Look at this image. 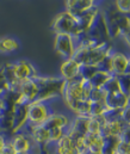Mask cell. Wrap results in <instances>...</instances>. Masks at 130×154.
I'll use <instances>...</instances> for the list:
<instances>
[{
	"label": "cell",
	"mask_w": 130,
	"mask_h": 154,
	"mask_svg": "<svg viewBox=\"0 0 130 154\" xmlns=\"http://www.w3.org/2000/svg\"><path fill=\"white\" fill-rule=\"evenodd\" d=\"M93 86L91 81L80 78L72 81H66L62 92V102L66 110L72 114L79 102L89 100V94Z\"/></svg>",
	"instance_id": "obj_1"
},
{
	"label": "cell",
	"mask_w": 130,
	"mask_h": 154,
	"mask_svg": "<svg viewBox=\"0 0 130 154\" xmlns=\"http://www.w3.org/2000/svg\"><path fill=\"white\" fill-rule=\"evenodd\" d=\"M110 42H101L95 47H79L75 49L73 59L84 66H95L104 61V59L112 51Z\"/></svg>",
	"instance_id": "obj_2"
},
{
	"label": "cell",
	"mask_w": 130,
	"mask_h": 154,
	"mask_svg": "<svg viewBox=\"0 0 130 154\" xmlns=\"http://www.w3.org/2000/svg\"><path fill=\"white\" fill-rule=\"evenodd\" d=\"M62 102V99H54V100H35L28 105V123L25 127H40L44 125L48 118L53 114L59 112L56 109V104Z\"/></svg>",
	"instance_id": "obj_3"
},
{
	"label": "cell",
	"mask_w": 130,
	"mask_h": 154,
	"mask_svg": "<svg viewBox=\"0 0 130 154\" xmlns=\"http://www.w3.org/2000/svg\"><path fill=\"white\" fill-rule=\"evenodd\" d=\"M37 87L38 93L36 100H54V99H62V92L65 87V80L61 77H43L37 75L34 78Z\"/></svg>",
	"instance_id": "obj_4"
},
{
	"label": "cell",
	"mask_w": 130,
	"mask_h": 154,
	"mask_svg": "<svg viewBox=\"0 0 130 154\" xmlns=\"http://www.w3.org/2000/svg\"><path fill=\"white\" fill-rule=\"evenodd\" d=\"M77 28V17L68 11L60 12L51 24V31L55 35H74Z\"/></svg>",
	"instance_id": "obj_5"
},
{
	"label": "cell",
	"mask_w": 130,
	"mask_h": 154,
	"mask_svg": "<svg viewBox=\"0 0 130 154\" xmlns=\"http://www.w3.org/2000/svg\"><path fill=\"white\" fill-rule=\"evenodd\" d=\"M99 12H100L99 6L95 5L92 8H89L88 11L84 12L83 14L78 16L77 17V28H75L74 35L72 37L75 39L81 37V36H85L88 32V30L91 29V26L93 25V23L95 22Z\"/></svg>",
	"instance_id": "obj_6"
},
{
	"label": "cell",
	"mask_w": 130,
	"mask_h": 154,
	"mask_svg": "<svg viewBox=\"0 0 130 154\" xmlns=\"http://www.w3.org/2000/svg\"><path fill=\"white\" fill-rule=\"evenodd\" d=\"M54 49L63 59H72L75 54V43L71 35H55Z\"/></svg>",
	"instance_id": "obj_7"
},
{
	"label": "cell",
	"mask_w": 130,
	"mask_h": 154,
	"mask_svg": "<svg viewBox=\"0 0 130 154\" xmlns=\"http://www.w3.org/2000/svg\"><path fill=\"white\" fill-rule=\"evenodd\" d=\"M8 141L11 142V145L13 146V148L17 153H30L37 146L32 141L29 133H26L24 130L13 133L8 137Z\"/></svg>",
	"instance_id": "obj_8"
},
{
	"label": "cell",
	"mask_w": 130,
	"mask_h": 154,
	"mask_svg": "<svg viewBox=\"0 0 130 154\" xmlns=\"http://www.w3.org/2000/svg\"><path fill=\"white\" fill-rule=\"evenodd\" d=\"M86 36L92 39H95L98 42H109L110 39L109 30H107V25H106V22H105V18L101 11L99 12L95 22L88 30Z\"/></svg>",
	"instance_id": "obj_9"
},
{
	"label": "cell",
	"mask_w": 130,
	"mask_h": 154,
	"mask_svg": "<svg viewBox=\"0 0 130 154\" xmlns=\"http://www.w3.org/2000/svg\"><path fill=\"white\" fill-rule=\"evenodd\" d=\"M13 63V69L14 74L18 80H28V79H34L38 75L36 68L32 66L31 62L28 60H18Z\"/></svg>",
	"instance_id": "obj_10"
},
{
	"label": "cell",
	"mask_w": 130,
	"mask_h": 154,
	"mask_svg": "<svg viewBox=\"0 0 130 154\" xmlns=\"http://www.w3.org/2000/svg\"><path fill=\"white\" fill-rule=\"evenodd\" d=\"M125 127H127V124L122 119V117L113 118V119H106V123L101 128L100 135L103 137L112 136V137H118L119 139V136L122 135Z\"/></svg>",
	"instance_id": "obj_11"
},
{
	"label": "cell",
	"mask_w": 130,
	"mask_h": 154,
	"mask_svg": "<svg viewBox=\"0 0 130 154\" xmlns=\"http://www.w3.org/2000/svg\"><path fill=\"white\" fill-rule=\"evenodd\" d=\"M80 67L81 65L75 61L73 57L68 60H63L60 67V77L65 81H72L80 77Z\"/></svg>",
	"instance_id": "obj_12"
},
{
	"label": "cell",
	"mask_w": 130,
	"mask_h": 154,
	"mask_svg": "<svg viewBox=\"0 0 130 154\" xmlns=\"http://www.w3.org/2000/svg\"><path fill=\"white\" fill-rule=\"evenodd\" d=\"M129 55L123 51H111V74L115 77H121L125 73Z\"/></svg>",
	"instance_id": "obj_13"
},
{
	"label": "cell",
	"mask_w": 130,
	"mask_h": 154,
	"mask_svg": "<svg viewBox=\"0 0 130 154\" xmlns=\"http://www.w3.org/2000/svg\"><path fill=\"white\" fill-rule=\"evenodd\" d=\"M130 103V98L125 96L122 91L113 92V93H107L106 99H105V105L107 106L109 110H117V111H123L128 104Z\"/></svg>",
	"instance_id": "obj_14"
},
{
	"label": "cell",
	"mask_w": 130,
	"mask_h": 154,
	"mask_svg": "<svg viewBox=\"0 0 130 154\" xmlns=\"http://www.w3.org/2000/svg\"><path fill=\"white\" fill-rule=\"evenodd\" d=\"M74 116L72 115L71 112H62V111H59V112H55L48 118V121L45 122L44 127L50 129V128H61V129H65L67 131L72 119H73Z\"/></svg>",
	"instance_id": "obj_15"
},
{
	"label": "cell",
	"mask_w": 130,
	"mask_h": 154,
	"mask_svg": "<svg viewBox=\"0 0 130 154\" xmlns=\"http://www.w3.org/2000/svg\"><path fill=\"white\" fill-rule=\"evenodd\" d=\"M95 5L97 2H94L93 0H68L65 1V10L78 17Z\"/></svg>",
	"instance_id": "obj_16"
},
{
	"label": "cell",
	"mask_w": 130,
	"mask_h": 154,
	"mask_svg": "<svg viewBox=\"0 0 130 154\" xmlns=\"http://www.w3.org/2000/svg\"><path fill=\"white\" fill-rule=\"evenodd\" d=\"M23 130L26 131V133H29V135L31 136L32 141H34L37 146H43V145L50 143L49 129L45 128L44 125L32 127V128H28V127H25Z\"/></svg>",
	"instance_id": "obj_17"
},
{
	"label": "cell",
	"mask_w": 130,
	"mask_h": 154,
	"mask_svg": "<svg viewBox=\"0 0 130 154\" xmlns=\"http://www.w3.org/2000/svg\"><path fill=\"white\" fill-rule=\"evenodd\" d=\"M84 140H85V145L88 149V154H101L104 137L100 134L87 133L84 136Z\"/></svg>",
	"instance_id": "obj_18"
},
{
	"label": "cell",
	"mask_w": 130,
	"mask_h": 154,
	"mask_svg": "<svg viewBox=\"0 0 130 154\" xmlns=\"http://www.w3.org/2000/svg\"><path fill=\"white\" fill-rule=\"evenodd\" d=\"M54 154H77L74 143L68 134H65L56 143H54Z\"/></svg>",
	"instance_id": "obj_19"
},
{
	"label": "cell",
	"mask_w": 130,
	"mask_h": 154,
	"mask_svg": "<svg viewBox=\"0 0 130 154\" xmlns=\"http://www.w3.org/2000/svg\"><path fill=\"white\" fill-rule=\"evenodd\" d=\"M19 41L11 36L0 37V54H11L19 49Z\"/></svg>",
	"instance_id": "obj_20"
},
{
	"label": "cell",
	"mask_w": 130,
	"mask_h": 154,
	"mask_svg": "<svg viewBox=\"0 0 130 154\" xmlns=\"http://www.w3.org/2000/svg\"><path fill=\"white\" fill-rule=\"evenodd\" d=\"M106 123L105 116H97V117H88L87 121V131L91 134H100L101 128Z\"/></svg>",
	"instance_id": "obj_21"
},
{
	"label": "cell",
	"mask_w": 130,
	"mask_h": 154,
	"mask_svg": "<svg viewBox=\"0 0 130 154\" xmlns=\"http://www.w3.org/2000/svg\"><path fill=\"white\" fill-rule=\"evenodd\" d=\"M119 143L118 137H104L103 142V148H101V154H115L117 152V147Z\"/></svg>",
	"instance_id": "obj_22"
},
{
	"label": "cell",
	"mask_w": 130,
	"mask_h": 154,
	"mask_svg": "<svg viewBox=\"0 0 130 154\" xmlns=\"http://www.w3.org/2000/svg\"><path fill=\"white\" fill-rule=\"evenodd\" d=\"M113 77L111 73H107V72H103V71H98L94 77L92 78L89 81L92 84L93 87H103L111 78Z\"/></svg>",
	"instance_id": "obj_23"
},
{
	"label": "cell",
	"mask_w": 130,
	"mask_h": 154,
	"mask_svg": "<svg viewBox=\"0 0 130 154\" xmlns=\"http://www.w3.org/2000/svg\"><path fill=\"white\" fill-rule=\"evenodd\" d=\"M89 106H91V102L89 100H81L77 104L74 111L72 112V115L74 117H84L88 118L89 117Z\"/></svg>",
	"instance_id": "obj_24"
},
{
	"label": "cell",
	"mask_w": 130,
	"mask_h": 154,
	"mask_svg": "<svg viewBox=\"0 0 130 154\" xmlns=\"http://www.w3.org/2000/svg\"><path fill=\"white\" fill-rule=\"evenodd\" d=\"M91 102V100H89ZM109 111L107 106L105 105V103H95V102H91V106H89V117H97V116L105 115Z\"/></svg>",
	"instance_id": "obj_25"
},
{
	"label": "cell",
	"mask_w": 130,
	"mask_h": 154,
	"mask_svg": "<svg viewBox=\"0 0 130 154\" xmlns=\"http://www.w3.org/2000/svg\"><path fill=\"white\" fill-rule=\"evenodd\" d=\"M107 92L103 87H93L89 94V100L95 103H105Z\"/></svg>",
	"instance_id": "obj_26"
},
{
	"label": "cell",
	"mask_w": 130,
	"mask_h": 154,
	"mask_svg": "<svg viewBox=\"0 0 130 154\" xmlns=\"http://www.w3.org/2000/svg\"><path fill=\"white\" fill-rule=\"evenodd\" d=\"M98 71H99V68L95 67V66H84V65H81V67H80V77L79 78L89 81Z\"/></svg>",
	"instance_id": "obj_27"
},
{
	"label": "cell",
	"mask_w": 130,
	"mask_h": 154,
	"mask_svg": "<svg viewBox=\"0 0 130 154\" xmlns=\"http://www.w3.org/2000/svg\"><path fill=\"white\" fill-rule=\"evenodd\" d=\"M103 88L107 92V93H113V92H118L121 91V86H119V81H118V77H113L111 78L104 86Z\"/></svg>",
	"instance_id": "obj_28"
},
{
	"label": "cell",
	"mask_w": 130,
	"mask_h": 154,
	"mask_svg": "<svg viewBox=\"0 0 130 154\" xmlns=\"http://www.w3.org/2000/svg\"><path fill=\"white\" fill-rule=\"evenodd\" d=\"M115 8L125 16H130V0H117L113 4Z\"/></svg>",
	"instance_id": "obj_29"
},
{
	"label": "cell",
	"mask_w": 130,
	"mask_h": 154,
	"mask_svg": "<svg viewBox=\"0 0 130 154\" xmlns=\"http://www.w3.org/2000/svg\"><path fill=\"white\" fill-rule=\"evenodd\" d=\"M118 81H119L121 91L130 98V75L123 74V75L118 77Z\"/></svg>",
	"instance_id": "obj_30"
},
{
	"label": "cell",
	"mask_w": 130,
	"mask_h": 154,
	"mask_svg": "<svg viewBox=\"0 0 130 154\" xmlns=\"http://www.w3.org/2000/svg\"><path fill=\"white\" fill-rule=\"evenodd\" d=\"M65 134H66V130H65V129H61V128H50V129H49L50 142H51V143H56Z\"/></svg>",
	"instance_id": "obj_31"
},
{
	"label": "cell",
	"mask_w": 130,
	"mask_h": 154,
	"mask_svg": "<svg viewBox=\"0 0 130 154\" xmlns=\"http://www.w3.org/2000/svg\"><path fill=\"white\" fill-rule=\"evenodd\" d=\"M117 154H130V145L125 143V142H122L119 140V143H118V147H117Z\"/></svg>",
	"instance_id": "obj_32"
},
{
	"label": "cell",
	"mask_w": 130,
	"mask_h": 154,
	"mask_svg": "<svg viewBox=\"0 0 130 154\" xmlns=\"http://www.w3.org/2000/svg\"><path fill=\"white\" fill-rule=\"evenodd\" d=\"M119 140H121L122 142H125V143L130 145V125L129 124H127V127L124 128L122 135L119 136Z\"/></svg>",
	"instance_id": "obj_33"
},
{
	"label": "cell",
	"mask_w": 130,
	"mask_h": 154,
	"mask_svg": "<svg viewBox=\"0 0 130 154\" xmlns=\"http://www.w3.org/2000/svg\"><path fill=\"white\" fill-rule=\"evenodd\" d=\"M0 154H17V152L14 151L13 146L11 145V142L7 140L6 145H5V146H4V148L0 151Z\"/></svg>",
	"instance_id": "obj_34"
},
{
	"label": "cell",
	"mask_w": 130,
	"mask_h": 154,
	"mask_svg": "<svg viewBox=\"0 0 130 154\" xmlns=\"http://www.w3.org/2000/svg\"><path fill=\"white\" fill-rule=\"evenodd\" d=\"M122 119L125 122V124L130 125V103L128 104V106L122 111Z\"/></svg>",
	"instance_id": "obj_35"
},
{
	"label": "cell",
	"mask_w": 130,
	"mask_h": 154,
	"mask_svg": "<svg viewBox=\"0 0 130 154\" xmlns=\"http://www.w3.org/2000/svg\"><path fill=\"white\" fill-rule=\"evenodd\" d=\"M122 39H123V41L127 43V45L130 48V30L127 32V34H125V35H124V36H123V37H122Z\"/></svg>",
	"instance_id": "obj_36"
},
{
	"label": "cell",
	"mask_w": 130,
	"mask_h": 154,
	"mask_svg": "<svg viewBox=\"0 0 130 154\" xmlns=\"http://www.w3.org/2000/svg\"><path fill=\"white\" fill-rule=\"evenodd\" d=\"M124 74L130 75V55H129V60H128V65H127V68H125V73Z\"/></svg>",
	"instance_id": "obj_37"
},
{
	"label": "cell",
	"mask_w": 130,
	"mask_h": 154,
	"mask_svg": "<svg viewBox=\"0 0 130 154\" xmlns=\"http://www.w3.org/2000/svg\"><path fill=\"white\" fill-rule=\"evenodd\" d=\"M2 106V100H1V98H0V108Z\"/></svg>",
	"instance_id": "obj_38"
},
{
	"label": "cell",
	"mask_w": 130,
	"mask_h": 154,
	"mask_svg": "<svg viewBox=\"0 0 130 154\" xmlns=\"http://www.w3.org/2000/svg\"><path fill=\"white\" fill-rule=\"evenodd\" d=\"M1 115H2V109L0 108V117H1Z\"/></svg>",
	"instance_id": "obj_39"
},
{
	"label": "cell",
	"mask_w": 130,
	"mask_h": 154,
	"mask_svg": "<svg viewBox=\"0 0 130 154\" xmlns=\"http://www.w3.org/2000/svg\"><path fill=\"white\" fill-rule=\"evenodd\" d=\"M17 154H31V153H17Z\"/></svg>",
	"instance_id": "obj_40"
},
{
	"label": "cell",
	"mask_w": 130,
	"mask_h": 154,
	"mask_svg": "<svg viewBox=\"0 0 130 154\" xmlns=\"http://www.w3.org/2000/svg\"><path fill=\"white\" fill-rule=\"evenodd\" d=\"M115 154H117V153H115Z\"/></svg>",
	"instance_id": "obj_41"
}]
</instances>
